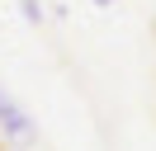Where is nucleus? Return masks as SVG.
Wrapping results in <instances>:
<instances>
[{"label": "nucleus", "instance_id": "nucleus-2", "mask_svg": "<svg viewBox=\"0 0 156 151\" xmlns=\"http://www.w3.org/2000/svg\"><path fill=\"white\" fill-rule=\"evenodd\" d=\"M19 9H24V19H43V5H38V0H24Z\"/></svg>", "mask_w": 156, "mask_h": 151}, {"label": "nucleus", "instance_id": "nucleus-1", "mask_svg": "<svg viewBox=\"0 0 156 151\" xmlns=\"http://www.w3.org/2000/svg\"><path fill=\"white\" fill-rule=\"evenodd\" d=\"M0 132H5V137H29V132H33L29 118L19 113V104H14L5 90H0Z\"/></svg>", "mask_w": 156, "mask_h": 151}, {"label": "nucleus", "instance_id": "nucleus-3", "mask_svg": "<svg viewBox=\"0 0 156 151\" xmlns=\"http://www.w3.org/2000/svg\"><path fill=\"white\" fill-rule=\"evenodd\" d=\"M95 5H114V0H95Z\"/></svg>", "mask_w": 156, "mask_h": 151}]
</instances>
